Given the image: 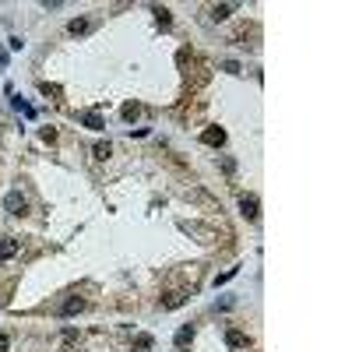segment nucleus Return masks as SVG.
<instances>
[{"mask_svg": "<svg viewBox=\"0 0 352 352\" xmlns=\"http://www.w3.org/2000/svg\"><path fill=\"white\" fill-rule=\"evenodd\" d=\"M4 208H8V215L22 219V215H29V198H25L22 191H8V198H4Z\"/></svg>", "mask_w": 352, "mask_h": 352, "instance_id": "nucleus-1", "label": "nucleus"}, {"mask_svg": "<svg viewBox=\"0 0 352 352\" xmlns=\"http://www.w3.org/2000/svg\"><path fill=\"white\" fill-rule=\"evenodd\" d=\"M240 212H243V219L257 222V219H261V205H257V198H254V194H243V198H240Z\"/></svg>", "mask_w": 352, "mask_h": 352, "instance_id": "nucleus-2", "label": "nucleus"}, {"mask_svg": "<svg viewBox=\"0 0 352 352\" xmlns=\"http://www.w3.org/2000/svg\"><path fill=\"white\" fill-rule=\"evenodd\" d=\"M78 123H85L88 130H102V127H106V120H102L99 109H85V113H78Z\"/></svg>", "mask_w": 352, "mask_h": 352, "instance_id": "nucleus-3", "label": "nucleus"}, {"mask_svg": "<svg viewBox=\"0 0 352 352\" xmlns=\"http://www.w3.org/2000/svg\"><path fill=\"white\" fill-rule=\"evenodd\" d=\"M201 141L212 144V148H222V144H226V130H222V127H208V130L201 134Z\"/></svg>", "mask_w": 352, "mask_h": 352, "instance_id": "nucleus-4", "label": "nucleus"}, {"mask_svg": "<svg viewBox=\"0 0 352 352\" xmlns=\"http://www.w3.org/2000/svg\"><path fill=\"white\" fill-rule=\"evenodd\" d=\"M18 250H22V243H18L15 236H4V240H0V261H11Z\"/></svg>", "mask_w": 352, "mask_h": 352, "instance_id": "nucleus-5", "label": "nucleus"}, {"mask_svg": "<svg viewBox=\"0 0 352 352\" xmlns=\"http://www.w3.org/2000/svg\"><path fill=\"white\" fill-rule=\"evenodd\" d=\"M172 341H176V348H187V345L194 341V324H184L180 331L172 334Z\"/></svg>", "mask_w": 352, "mask_h": 352, "instance_id": "nucleus-6", "label": "nucleus"}, {"mask_svg": "<svg viewBox=\"0 0 352 352\" xmlns=\"http://www.w3.org/2000/svg\"><path fill=\"white\" fill-rule=\"evenodd\" d=\"M81 310H85V299H81V296H71V299L60 306V317H71V313H81Z\"/></svg>", "mask_w": 352, "mask_h": 352, "instance_id": "nucleus-7", "label": "nucleus"}, {"mask_svg": "<svg viewBox=\"0 0 352 352\" xmlns=\"http://www.w3.org/2000/svg\"><path fill=\"white\" fill-rule=\"evenodd\" d=\"M226 345H229V348H243V345H247V334L229 327V331H226Z\"/></svg>", "mask_w": 352, "mask_h": 352, "instance_id": "nucleus-8", "label": "nucleus"}, {"mask_svg": "<svg viewBox=\"0 0 352 352\" xmlns=\"http://www.w3.org/2000/svg\"><path fill=\"white\" fill-rule=\"evenodd\" d=\"M151 15H155V22H158L162 29L172 25V11H169V8H151Z\"/></svg>", "mask_w": 352, "mask_h": 352, "instance_id": "nucleus-9", "label": "nucleus"}, {"mask_svg": "<svg viewBox=\"0 0 352 352\" xmlns=\"http://www.w3.org/2000/svg\"><path fill=\"white\" fill-rule=\"evenodd\" d=\"M229 15H233V4H215V8H212V18H215V22H226Z\"/></svg>", "mask_w": 352, "mask_h": 352, "instance_id": "nucleus-10", "label": "nucleus"}, {"mask_svg": "<svg viewBox=\"0 0 352 352\" xmlns=\"http://www.w3.org/2000/svg\"><path fill=\"white\" fill-rule=\"evenodd\" d=\"M67 32H71V36H81V32H88V18H74V22L67 25Z\"/></svg>", "mask_w": 352, "mask_h": 352, "instance_id": "nucleus-11", "label": "nucleus"}, {"mask_svg": "<svg viewBox=\"0 0 352 352\" xmlns=\"http://www.w3.org/2000/svg\"><path fill=\"white\" fill-rule=\"evenodd\" d=\"M92 151H95V158H109V155H113V144H109V141H99Z\"/></svg>", "mask_w": 352, "mask_h": 352, "instance_id": "nucleus-12", "label": "nucleus"}, {"mask_svg": "<svg viewBox=\"0 0 352 352\" xmlns=\"http://www.w3.org/2000/svg\"><path fill=\"white\" fill-rule=\"evenodd\" d=\"M11 106H15L18 113H25V116H36V109H32L29 102H22V95H18V99H11Z\"/></svg>", "mask_w": 352, "mask_h": 352, "instance_id": "nucleus-13", "label": "nucleus"}, {"mask_svg": "<svg viewBox=\"0 0 352 352\" xmlns=\"http://www.w3.org/2000/svg\"><path fill=\"white\" fill-rule=\"evenodd\" d=\"M137 113H141V106H137V102H127V106H123V120H134Z\"/></svg>", "mask_w": 352, "mask_h": 352, "instance_id": "nucleus-14", "label": "nucleus"}, {"mask_svg": "<svg viewBox=\"0 0 352 352\" xmlns=\"http://www.w3.org/2000/svg\"><path fill=\"white\" fill-rule=\"evenodd\" d=\"M134 345H137L141 352H148V348H151V334H137V338H134Z\"/></svg>", "mask_w": 352, "mask_h": 352, "instance_id": "nucleus-15", "label": "nucleus"}, {"mask_svg": "<svg viewBox=\"0 0 352 352\" xmlns=\"http://www.w3.org/2000/svg\"><path fill=\"white\" fill-rule=\"evenodd\" d=\"M184 299H187V296H169V299L162 303V310H176V306H180Z\"/></svg>", "mask_w": 352, "mask_h": 352, "instance_id": "nucleus-16", "label": "nucleus"}, {"mask_svg": "<svg viewBox=\"0 0 352 352\" xmlns=\"http://www.w3.org/2000/svg\"><path fill=\"white\" fill-rule=\"evenodd\" d=\"M39 137H43L46 144H53V141H57V130H53V127H43V130H39Z\"/></svg>", "mask_w": 352, "mask_h": 352, "instance_id": "nucleus-17", "label": "nucleus"}, {"mask_svg": "<svg viewBox=\"0 0 352 352\" xmlns=\"http://www.w3.org/2000/svg\"><path fill=\"white\" fill-rule=\"evenodd\" d=\"M222 71H229V74H240V64H236V60H226V64H222Z\"/></svg>", "mask_w": 352, "mask_h": 352, "instance_id": "nucleus-18", "label": "nucleus"}, {"mask_svg": "<svg viewBox=\"0 0 352 352\" xmlns=\"http://www.w3.org/2000/svg\"><path fill=\"white\" fill-rule=\"evenodd\" d=\"M233 275H236V268H229V271H226V275H219V278H215V285H226V282H229V278H233Z\"/></svg>", "mask_w": 352, "mask_h": 352, "instance_id": "nucleus-19", "label": "nucleus"}, {"mask_svg": "<svg viewBox=\"0 0 352 352\" xmlns=\"http://www.w3.org/2000/svg\"><path fill=\"white\" fill-rule=\"evenodd\" d=\"M8 345H11V338H8L4 331H0V352H8Z\"/></svg>", "mask_w": 352, "mask_h": 352, "instance_id": "nucleus-20", "label": "nucleus"}, {"mask_svg": "<svg viewBox=\"0 0 352 352\" xmlns=\"http://www.w3.org/2000/svg\"><path fill=\"white\" fill-rule=\"evenodd\" d=\"M180 352H184V348H180Z\"/></svg>", "mask_w": 352, "mask_h": 352, "instance_id": "nucleus-21", "label": "nucleus"}]
</instances>
